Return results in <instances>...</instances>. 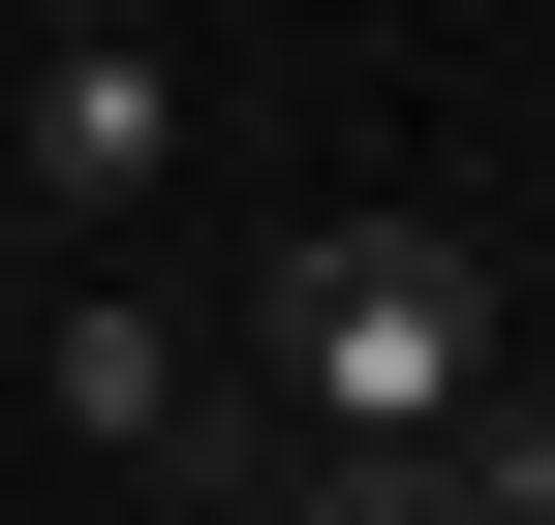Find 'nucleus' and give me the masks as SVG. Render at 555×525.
<instances>
[{
	"mask_svg": "<svg viewBox=\"0 0 555 525\" xmlns=\"http://www.w3.org/2000/svg\"><path fill=\"white\" fill-rule=\"evenodd\" d=\"M155 155H185V62L155 31H31V185H62V217H124Z\"/></svg>",
	"mask_w": 555,
	"mask_h": 525,
	"instance_id": "f03ea898",
	"label": "nucleus"
},
{
	"mask_svg": "<svg viewBox=\"0 0 555 525\" xmlns=\"http://www.w3.org/2000/svg\"><path fill=\"white\" fill-rule=\"evenodd\" d=\"M278 402H309L339 464H463V433H494V279H463L433 217L278 247Z\"/></svg>",
	"mask_w": 555,
	"mask_h": 525,
	"instance_id": "f257e3e1",
	"label": "nucleus"
},
{
	"mask_svg": "<svg viewBox=\"0 0 555 525\" xmlns=\"http://www.w3.org/2000/svg\"><path fill=\"white\" fill-rule=\"evenodd\" d=\"M31 402L93 433V464H155V433H185V341H155V309L93 279V309H62V341H31Z\"/></svg>",
	"mask_w": 555,
	"mask_h": 525,
	"instance_id": "7ed1b4c3",
	"label": "nucleus"
},
{
	"mask_svg": "<svg viewBox=\"0 0 555 525\" xmlns=\"http://www.w3.org/2000/svg\"><path fill=\"white\" fill-rule=\"evenodd\" d=\"M278 525H494V495H463V464H309Z\"/></svg>",
	"mask_w": 555,
	"mask_h": 525,
	"instance_id": "20e7f679",
	"label": "nucleus"
}]
</instances>
